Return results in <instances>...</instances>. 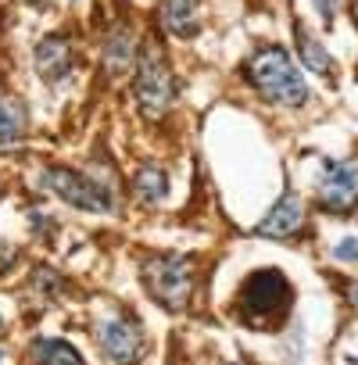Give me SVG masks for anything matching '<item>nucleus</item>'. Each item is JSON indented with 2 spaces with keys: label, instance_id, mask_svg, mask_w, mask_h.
I'll return each mask as SVG.
<instances>
[{
  "label": "nucleus",
  "instance_id": "1",
  "mask_svg": "<svg viewBox=\"0 0 358 365\" xmlns=\"http://www.w3.org/2000/svg\"><path fill=\"white\" fill-rule=\"evenodd\" d=\"M247 83L272 104H287V108H301L308 101V86L301 68L294 65V58L283 47H262L251 61H247Z\"/></svg>",
  "mask_w": 358,
  "mask_h": 365
},
{
  "label": "nucleus",
  "instance_id": "2",
  "mask_svg": "<svg viewBox=\"0 0 358 365\" xmlns=\"http://www.w3.org/2000/svg\"><path fill=\"white\" fill-rule=\"evenodd\" d=\"M240 319L251 322V326H265L272 329L287 312H290V301H294V287L287 283L283 272L276 269H258L244 279L240 287Z\"/></svg>",
  "mask_w": 358,
  "mask_h": 365
},
{
  "label": "nucleus",
  "instance_id": "3",
  "mask_svg": "<svg viewBox=\"0 0 358 365\" xmlns=\"http://www.w3.org/2000/svg\"><path fill=\"white\" fill-rule=\"evenodd\" d=\"M140 276H143L147 294L158 304H165L172 312L187 308L190 290H194V262L187 255H154V258L143 262Z\"/></svg>",
  "mask_w": 358,
  "mask_h": 365
},
{
  "label": "nucleus",
  "instance_id": "4",
  "mask_svg": "<svg viewBox=\"0 0 358 365\" xmlns=\"http://www.w3.org/2000/svg\"><path fill=\"white\" fill-rule=\"evenodd\" d=\"M133 97H136V108L147 115V118H158L172 108L175 101V76L165 61V51L147 43L140 51V61H136V83H133Z\"/></svg>",
  "mask_w": 358,
  "mask_h": 365
},
{
  "label": "nucleus",
  "instance_id": "5",
  "mask_svg": "<svg viewBox=\"0 0 358 365\" xmlns=\"http://www.w3.org/2000/svg\"><path fill=\"white\" fill-rule=\"evenodd\" d=\"M40 182H44V190H51L54 197H61L65 205H72V208H79V212L108 215L111 205H115L111 194L101 187V182H93L90 175L72 172V168H58V165H51V168H44Z\"/></svg>",
  "mask_w": 358,
  "mask_h": 365
},
{
  "label": "nucleus",
  "instance_id": "6",
  "mask_svg": "<svg viewBox=\"0 0 358 365\" xmlns=\"http://www.w3.org/2000/svg\"><path fill=\"white\" fill-rule=\"evenodd\" d=\"M315 201L326 212H351L358 205V165L322 161V172L315 179Z\"/></svg>",
  "mask_w": 358,
  "mask_h": 365
},
{
  "label": "nucleus",
  "instance_id": "7",
  "mask_svg": "<svg viewBox=\"0 0 358 365\" xmlns=\"http://www.w3.org/2000/svg\"><path fill=\"white\" fill-rule=\"evenodd\" d=\"M97 336H101V347L108 351V358L118 361V365H133L140 358V351H143V333L126 315H115V319L101 322Z\"/></svg>",
  "mask_w": 358,
  "mask_h": 365
},
{
  "label": "nucleus",
  "instance_id": "8",
  "mask_svg": "<svg viewBox=\"0 0 358 365\" xmlns=\"http://www.w3.org/2000/svg\"><path fill=\"white\" fill-rule=\"evenodd\" d=\"M301 226H305V208H301V201H297L294 194H283V197L269 208V215L255 226V233H258V237L287 240V237H294Z\"/></svg>",
  "mask_w": 358,
  "mask_h": 365
},
{
  "label": "nucleus",
  "instance_id": "9",
  "mask_svg": "<svg viewBox=\"0 0 358 365\" xmlns=\"http://www.w3.org/2000/svg\"><path fill=\"white\" fill-rule=\"evenodd\" d=\"M161 29L168 36H198L201 29V0H165L161 4Z\"/></svg>",
  "mask_w": 358,
  "mask_h": 365
},
{
  "label": "nucleus",
  "instance_id": "10",
  "mask_svg": "<svg viewBox=\"0 0 358 365\" xmlns=\"http://www.w3.org/2000/svg\"><path fill=\"white\" fill-rule=\"evenodd\" d=\"M101 61H104V72H108L111 79H118V76H126V72L133 68V61H136V40H133L129 26H115V29L108 33Z\"/></svg>",
  "mask_w": 358,
  "mask_h": 365
},
{
  "label": "nucleus",
  "instance_id": "11",
  "mask_svg": "<svg viewBox=\"0 0 358 365\" xmlns=\"http://www.w3.org/2000/svg\"><path fill=\"white\" fill-rule=\"evenodd\" d=\"M68 68H72V47H68V40L65 36L40 40V47H36V72L47 83H58V79L68 76Z\"/></svg>",
  "mask_w": 358,
  "mask_h": 365
},
{
  "label": "nucleus",
  "instance_id": "12",
  "mask_svg": "<svg viewBox=\"0 0 358 365\" xmlns=\"http://www.w3.org/2000/svg\"><path fill=\"white\" fill-rule=\"evenodd\" d=\"M26 129H29V111H26V104H22L19 97H11V93L0 90V150L15 147V143L26 136Z\"/></svg>",
  "mask_w": 358,
  "mask_h": 365
},
{
  "label": "nucleus",
  "instance_id": "13",
  "mask_svg": "<svg viewBox=\"0 0 358 365\" xmlns=\"http://www.w3.org/2000/svg\"><path fill=\"white\" fill-rule=\"evenodd\" d=\"M136 194H140V201H147V205L165 201V197H168V175H165V168L143 165V168L136 172Z\"/></svg>",
  "mask_w": 358,
  "mask_h": 365
},
{
  "label": "nucleus",
  "instance_id": "14",
  "mask_svg": "<svg viewBox=\"0 0 358 365\" xmlns=\"http://www.w3.org/2000/svg\"><path fill=\"white\" fill-rule=\"evenodd\" d=\"M294 36H297V51H301L305 65H308L312 72H322V76H326V72L333 68V58L326 54V47H322L315 36H308V29H305L301 22L294 26Z\"/></svg>",
  "mask_w": 358,
  "mask_h": 365
},
{
  "label": "nucleus",
  "instance_id": "15",
  "mask_svg": "<svg viewBox=\"0 0 358 365\" xmlns=\"http://www.w3.org/2000/svg\"><path fill=\"white\" fill-rule=\"evenodd\" d=\"M36 361L40 365H83L79 351L65 340H36Z\"/></svg>",
  "mask_w": 358,
  "mask_h": 365
},
{
  "label": "nucleus",
  "instance_id": "16",
  "mask_svg": "<svg viewBox=\"0 0 358 365\" xmlns=\"http://www.w3.org/2000/svg\"><path fill=\"white\" fill-rule=\"evenodd\" d=\"M333 258H340V262H358V244H354V237H344V240L333 247Z\"/></svg>",
  "mask_w": 358,
  "mask_h": 365
},
{
  "label": "nucleus",
  "instance_id": "17",
  "mask_svg": "<svg viewBox=\"0 0 358 365\" xmlns=\"http://www.w3.org/2000/svg\"><path fill=\"white\" fill-rule=\"evenodd\" d=\"M315 11H319L326 22H333V15L340 11V0H315Z\"/></svg>",
  "mask_w": 358,
  "mask_h": 365
},
{
  "label": "nucleus",
  "instance_id": "18",
  "mask_svg": "<svg viewBox=\"0 0 358 365\" xmlns=\"http://www.w3.org/2000/svg\"><path fill=\"white\" fill-rule=\"evenodd\" d=\"M351 301H354V304H358V283H354V287H351Z\"/></svg>",
  "mask_w": 358,
  "mask_h": 365
},
{
  "label": "nucleus",
  "instance_id": "19",
  "mask_svg": "<svg viewBox=\"0 0 358 365\" xmlns=\"http://www.w3.org/2000/svg\"><path fill=\"white\" fill-rule=\"evenodd\" d=\"M0 329H4V319H0Z\"/></svg>",
  "mask_w": 358,
  "mask_h": 365
},
{
  "label": "nucleus",
  "instance_id": "20",
  "mask_svg": "<svg viewBox=\"0 0 358 365\" xmlns=\"http://www.w3.org/2000/svg\"><path fill=\"white\" fill-rule=\"evenodd\" d=\"M0 361H4V351H0Z\"/></svg>",
  "mask_w": 358,
  "mask_h": 365
}]
</instances>
